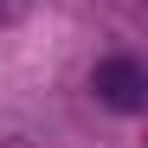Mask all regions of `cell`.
I'll use <instances>...</instances> for the list:
<instances>
[{
  "label": "cell",
  "instance_id": "obj_1",
  "mask_svg": "<svg viewBox=\"0 0 148 148\" xmlns=\"http://www.w3.org/2000/svg\"><path fill=\"white\" fill-rule=\"evenodd\" d=\"M90 90H97V103L135 116V110L148 103V71H142L135 58H103V64L90 71Z\"/></svg>",
  "mask_w": 148,
  "mask_h": 148
}]
</instances>
